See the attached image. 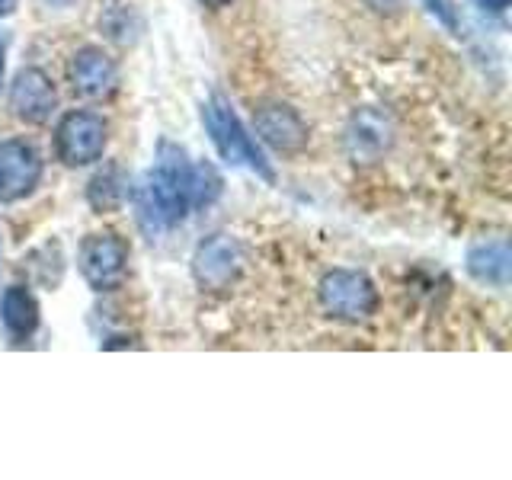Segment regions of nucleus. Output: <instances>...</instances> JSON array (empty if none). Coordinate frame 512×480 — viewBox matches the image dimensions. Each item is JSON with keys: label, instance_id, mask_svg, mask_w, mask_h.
<instances>
[{"label": "nucleus", "instance_id": "5701e85b", "mask_svg": "<svg viewBox=\"0 0 512 480\" xmlns=\"http://www.w3.org/2000/svg\"><path fill=\"white\" fill-rule=\"evenodd\" d=\"M39 4H45V7H52V10H68L74 0H39Z\"/></svg>", "mask_w": 512, "mask_h": 480}, {"label": "nucleus", "instance_id": "423d86ee", "mask_svg": "<svg viewBox=\"0 0 512 480\" xmlns=\"http://www.w3.org/2000/svg\"><path fill=\"white\" fill-rule=\"evenodd\" d=\"M42 154L23 138L0 141V205L23 202L42 183Z\"/></svg>", "mask_w": 512, "mask_h": 480}, {"label": "nucleus", "instance_id": "6ab92c4d", "mask_svg": "<svg viewBox=\"0 0 512 480\" xmlns=\"http://www.w3.org/2000/svg\"><path fill=\"white\" fill-rule=\"evenodd\" d=\"M474 4L484 13H493V16H503L509 10V0H474Z\"/></svg>", "mask_w": 512, "mask_h": 480}, {"label": "nucleus", "instance_id": "f03ea898", "mask_svg": "<svg viewBox=\"0 0 512 480\" xmlns=\"http://www.w3.org/2000/svg\"><path fill=\"white\" fill-rule=\"evenodd\" d=\"M202 125H205V132H208V138H212L215 151L221 154L224 164L247 167L260 176V180L276 183V170H272V164L266 160L263 148L256 144L250 128L240 122L234 106L224 100L221 93H212V100L202 106Z\"/></svg>", "mask_w": 512, "mask_h": 480}, {"label": "nucleus", "instance_id": "dca6fc26", "mask_svg": "<svg viewBox=\"0 0 512 480\" xmlns=\"http://www.w3.org/2000/svg\"><path fill=\"white\" fill-rule=\"evenodd\" d=\"M100 26L106 29V36L112 42H119V45H135L138 42V32H141V20L128 7L109 10L103 20H100Z\"/></svg>", "mask_w": 512, "mask_h": 480}, {"label": "nucleus", "instance_id": "7ed1b4c3", "mask_svg": "<svg viewBox=\"0 0 512 480\" xmlns=\"http://www.w3.org/2000/svg\"><path fill=\"white\" fill-rule=\"evenodd\" d=\"M320 308L343 324H365L378 311V288L359 269H330L317 285Z\"/></svg>", "mask_w": 512, "mask_h": 480}, {"label": "nucleus", "instance_id": "39448f33", "mask_svg": "<svg viewBox=\"0 0 512 480\" xmlns=\"http://www.w3.org/2000/svg\"><path fill=\"white\" fill-rule=\"evenodd\" d=\"M77 269L93 292H116L128 272V244L112 231L90 234L77 250Z\"/></svg>", "mask_w": 512, "mask_h": 480}, {"label": "nucleus", "instance_id": "ddd939ff", "mask_svg": "<svg viewBox=\"0 0 512 480\" xmlns=\"http://www.w3.org/2000/svg\"><path fill=\"white\" fill-rule=\"evenodd\" d=\"M0 324H4L7 336L16 343L29 340L39 330V301L26 285H10L0 295Z\"/></svg>", "mask_w": 512, "mask_h": 480}, {"label": "nucleus", "instance_id": "f3484780", "mask_svg": "<svg viewBox=\"0 0 512 480\" xmlns=\"http://www.w3.org/2000/svg\"><path fill=\"white\" fill-rule=\"evenodd\" d=\"M423 7L436 16V23H442L448 32H458V10L455 0H423Z\"/></svg>", "mask_w": 512, "mask_h": 480}, {"label": "nucleus", "instance_id": "412c9836", "mask_svg": "<svg viewBox=\"0 0 512 480\" xmlns=\"http://www.w3.org/2000/svg\"><path fill=\"white\" fill-rule=\"evenodd\" d=\"M16 7H20V0H0V16H13Z\"/></svg>", "mask_w": 512, "mask_h": 480}, {"label": "nucleus", "instance_id": "9b49d317", "mask_svg": "<svg viewBox=\"0 0 512 480\" xmlns=\"http://www.w3.org/2000/svg\"><path fill=\"white\" fill-rule=\"evenodd\" d=\"M391 144H394V125L381 109L365 106L349 119L346 148L356 164H372V160H378Z\"/></svg>", "mask_w": 512, "mask_h": 480}, {"label": "nucleus", "instance_id": "1a4fd4ad", "mask_svg": "<svg viewBox=\"0 0 512 480\" xmlns=\"http://www.w3.org/2000/svg\"><path fill=\"white\" fill-rule=\"evenodd\" d=\"M253 132L279 154H298L308 148V122L288 103H266L253 112Z\"/></svg>", "mask_w": 512, "mask_h": 480}, {"label": "nucleus", "instance_id": "a211bd4d", "mask_svg": "<svg viewBox=\"0 0 512 480\" xmlns=\"http://www.w3.org/2000/svg\"><path fill=\"white\" fill-rule=\"evenodd\" d=\"M362 4L368 10H375V13H384V16H394L407 7V0H362Z\"/></svg>", "mask_w": 512, "mask_h": 480}, {"label": "nucleus", "instance_id": "f257e3e1", "mask_svg": "<svg viewBox=\"0 0 512 480\" xmlns=\"http://www.w3.org/2000/svg\"><path fill=\"white\" fill-rule=\"evenodd\" d=\"M189 173L192 160L189 154L173 141H160L154 154V167L144 173V180L132 186V202H135V218L138 228L151 240L164 231L183 224L189 208Z\"/></svg>", "mask_w": 512, "mask_h": 480}, {"label": "nucleus", "instance_id": "4be33fe9", "mask_svg": "<svg viewBox=\"0 0 512 480\" xmlns=\"http://www.w3.org/2000/svg\"><path fill=\"white\" fill-rule=\"evenodd\" d=\"M202 7H208V10H224V7H231L234 0H199Z\"/></svg>", "mask_w": 512, "mask_h": 480}, {"label": "nucleus", "instance_id": "20e7f679", "mask_svg": "<svg viewBox=\"0 0 512 480\" xmlns=\"http://www.w3.org/2000/svg\"><path fill=\"white\" fill-rule=\"evenodd\" d=\"M109 141V125L100 112L74 109L61 116L55 128V154L64 167H90L103 157Z\"/></svg>", "mask_w": 512, "mask_h": 480}, {"label": "nucleus", "instance_id": "9d476101", "mask_svg": "<svg viewBox=\"0 0 512 480\" xmlns=\"http://www.w3.org/2000/svg\"><path fill=\"white\" fill-rule=\"evenodd\" d=\"M71 87L87 100H109L119 90V64L112 61L103 48H80L71 58Z\"/></svg>", "mask_w": 512, "mask_h": 480}, {"label": "nucleus", "instance_id": "aec40b11", "mask_svg": "<svg viewBox=\"0 0 512 480\" xmlns=\"http://www.w3.org/2000/svg\"><path fill=\"white\" fill-rule=\"evenodd\" d=\"M4 68H7V39L0 36V87H4Z\"/></svg>", "mask_w": 512, "mask_h": 480}, {"label": "nucleus", "instance_id": "0eeeda50", "mask_svg": "<svg viewBox=\"0 0 512 480\" xmlns=\"http://www.w3.org/2000/svg\"><path fill=\"white\" fill-rule=\"evenodd\" d=\"M244 269V250L231 234H212L192 253V276L202 288H228Z\"/></svg>", "mask_w": 512, "mask_h": 480}, {"label": "nucleus", "instance_id": "2eb2a0df", "mask_svg": "<svg viewBox=\"0 0 512 480\" xmlns=\"http://www.w3.org/2000/svg\"><path fill=\"white\" fill-rule=\"evenodd\" d=\"M224 189V180L218 167L212 160H199V164H192V173H189V208H208L215 205L218 196Z\"/></svg>", "mask_w": 512, "mask_h": 480}, {"label": "nucleus", "instance_id": "4468645a", "mask_svg": "<svg viewBox=\"0 0 512 480\" xmlns=\"http://www.w3.org/2000/svg\"><path fill=\"white\" fill-rule=\"evenodd\" d=\"M128 199H132V180H128V173L119 164H106L87 183V202L96 215L119 212Z\"/></svg>", "mask_w": 512, "mask_h": 480}, {"label": "nucleus", "instance_id": "6e6552de", "mask_svg": "<svg viewBox=\"0 0 512 480\" xmlns=\"http://www.w3.org/2000/svg\"><path fill=\"white\" fill-rule=\"evenodd\" d=\"M10 109L26 125H45L58 109V90L42 68L16 71L10 84Z\"/></svg>", "mask_w": 512, "mask_h": 480}, {"label": "nucleus", "instance_id": "f8f14e48", "mask_svg": "<svg viewBox=\"0 0 512 480\" xmlns=\"http://www.w3.org/2000/svg\"><path fill=\"white\" fill-rule=\"evenodd\" d=\"M468 272L471 279L493 285V288H506L512 276V253H509V240L506 237H487L477 240L468 250Z\"/></svg>", "mask_w": 512, "mask_h": 480}]
</instances>
